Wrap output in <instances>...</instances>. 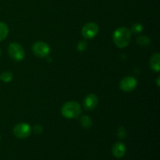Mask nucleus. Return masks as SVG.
I'll return each instance as SVG.
<instances>
[{
    "label": "nucleus",
    "mask_w": 160,
    "mask_h": 160,
    "mask_svg": "<svg viewBox=\"0 0 160 160\" xmlns=\"http://www.w3.org/2000/svg\"><path fill=\"white\" fill-rule=\"evenodd\" d=\"M0 56H1V49H0Z\"/></svg>",
    "instance_id": "18"
},
{
    "label": "nucleus",
    "mask_w": 160,
    "mask_h": 160,
    "mask_svg": "<svg viewBox=\"0 0 160 160\" xmlns=\"http://www.w3.org/2000/svg\"><path fill=\"white\" fill-rule=\"evenodd\" d=\"M138 44L142 46H147V45H149L150 40L148 38H147L146 36H140L138 37V38L137 39Z\"/></svg>",
    "instance_id": "14"
},
{
    "label": "nucleus",
    "mask_w": 160,
    "mask_h": 160,
    "mask_svg": "<svg viewBox=\"0 0 160 160\" xmlns=\"http://www.w3.org/2000/svg\"><path fill=\"white\" fill-rule=\"evenodd\" d=\"M126 146H125L124 144L122 143V142H117L112 146V153L114 157L117 158V159H120L123 156H124L125 153H126Z\"/></svg>",
    "instance_id": "9"
},
{
    "label": "nucleus",
    "mask_w": 160,
    "mask_h": 160,
    "mask_svg": "<svg viewBox=\"0 0 160 160\" xmlns=\"http://www.w3.org/2000/svg\"><path fill=\"white\" fill-rule=\"evenodd\" d=\"M81 124L84 128L88 129V128H90L92 127V120L88 116H83L81 118Z\"/></svg>",
    "instance_id": "12"
},
{
    "label": "nucleus",
    "mask_w": 160,
    "mask_h": 160,
    "mask_svg": "<svg viewBox=\"0 0 160 160\" xmlns=\"http://www.w3.org/2000/svg\"><path fill=\"white\" fill-rule=\"evenodd\" d=\"M32 51L36 56L43 58L49 54L50 47L45 42H37L33 45Z\"/></svg>",
    "instance_id": "6"
},
{
    "label": "nucleus",
    "mask_w": 160,
    "mask_h": 160,
    "mask_svg": "<svg viewBox=\"0 0 160 160\" xmlns=\"http://www.w3.org/2000/svg\"><path fill=\"white\" fill-rule=\"evenodd\" d=\"M8 52L9 56L15 61H21L25 56V52L23 47L16 42H12L9 45Z\"/></svg>",
    "instance_id": "3"
},
{
    "label": "nucleus",
    "mask_w": 160,
    "mask_h": 160,
    "mask_svg": "<svg viewBox=\"0 0 160 160\" xmlns=\"http://www.w3.org/2000/svg\"><path fill=\"white\" fill-rule=\"evenodd\" d=\"M0 140H1V137H0Z\"/></svg>",
    "instance_id": "19"
},
{
    "label": "nucleus",
    "mask_w": 160,
    "mask_h": 160,
    "mask_svg": "<svg viewBox=\"0 0 160 160\" xmlns=\"http://www.w3.org/2000/svg\"><path fill=\"white\" fill-rule=\"evenodd\" d=\"M9 34V28L3 22H0V42L3 41Z\"/></svg>",
    "instance_id": "11"
},
{
    "label": "nucleus",
    "mask_w": 160,
    "mask_h": 160,
    "mask_svg": "<svg viewBox=\"0 0 160 160\" xmlns=\"http://www.w3.org/2000/svg\"><path fill=\"white\" fill-rule=\"evenodd\" d=\"M143 31V26L141 23H135L133 25L132 28H131V31L134 33H140Z\"/></svg>",
    "instance_id": "16"
},
{
    "label": "nucleus",
    "mask_w": 160,
    "mask_h": 160,
    "mask_svg": "<svg viewBox=\"0 0 160 160\" xmlns=\"http://www.w3.org/2000/svg\"><path fill=\"white\" fill-rule=\"evenodd\" d=\"M138 81L133 77H126L121 80L120 83V88L123 92H131L137 87Z\"/></svg>",
    "instance_id": "7"
},
{
    "label": "nucleus",
    "mask_w": 160,
    "mask_h": 160,
    "mask_svg": "<svg viewBox=\"0 0 160 160\" xmlns=\"http://www.w3.org/2000/svg\"><path fill=\"white\" fill-rule=\"evenodd\" d=\"M31 126L26 123H20L14 127L12 132L15 137L18 138L23 139L27 138L29 137L31 134Z\"/></svg>",
    "instance_id": "4"
},
{
    "label": "nucleus",
    "mask_w": 160,
    "mask_h": 160,
    "mask_svg": "<svg viewBox=\"0 0 160 160\" xmlns=\"http://www.w3.org/2000/svg\"><path fill=\"white\" fill-rule=\"evenodd\" d=\"M117 136H118L119 138H120V139L125 138L127 136V131H126V130H125V128H123V127H120V128H119L118 130H117Z\"/></svg>",
    "instance_id": "15"
},
{
    "label": "nucleus",
    "mask_w": 160,
    "mask_h": 160,
    "mask_svg": "<svg viewBox=\"0 0 160 160\" xmlns=\"http://www.w3.org/2000/svg\"><path fill=\"white\" fill-rule=\"evenodd\" d=\"M98 31H99V28L98 24L93 22H90L84 25L81 30V33H82L83 37L85 38L92 39L98 34Z\"/></svg>",
    "instance_id": "5"
},
{
    "label": "nucleus",
    "mask_w": 160,
    "mask_h": 160,
    "mask_svg": "<svg viewBox=\"0 0 160 160\" xmlns=\"http://www.w3.org/2000/svg\"><path fill=\"white\" fill-rule=\"evenodd\" d=\"M34 131L35 134H41V133H42V131H43V128H42V127L40 126V125H36V126H34Z\"/></svg>",
    "instance_id": "17"
},
{
    "label": "nucleus",
    "mask_w": 160,
    "mask_h": 160,
    "mask_svg": "<svg viewBox=\"0 0 160 160\" xmlns=\"http://www.w3.org/2000/svg\"><path fill=\"white\" fill-rule=\"evenodd\" d=\"M131 39V31L125 27L119 28L113 34V42L118 48H123L128 46Z\"/></svg>",
    "instance_id": "1"
},
{
    "label": "nucleus",
    "mask_w": 160,
    "mask_h": 160,
    "mask_svg": "<svg viewBox=\"0 0 160 160\" xmlns=\"http://www.w3.org/2000/svg\"><path fill=\"white\" fill-rule=\"evenodd\" d=\"M98 99L94 94H89L85 97L84 100V107L86 110H92L97 106Z\"/></svg>",
    "instance_id": "8"
},
{
    "label": "nucleus",
    "mask_w": 160,
    "mask_h": 160,
    "mask_svg": "<svg viewBox=\"0 0 160 160\" xmlns=\"http://www.w3.org/2000/svg\"><path fill=\"white\" fill-rule=\"evenodd\" d=\"M61 112L67 119L78 118L81 113V106L77 102H68L62 106Z\"/></svg>",
    "instance_id": "2"
},
{
    "label": "nucleus",
    "mask_w": 160,
    "mask_h": 160,
    "mask_svg": "<svg viewBox=\"0 0 160 160\" xmlns=\"http://www.w3.org/2000/svg\"><path fill=\"white\" fill-rule=\"evenodd\" d=\"M0 79L3 81V82H10L12 79V74L11 72L9 71H5L1 73L0 75Z\"/></svg>",
    "instance_id": "13"
},
{
    "label": "nucleus",
    "mask_w": 160,
    "mask_h": 160,
    "mask_svg": "<svg viewBox=\"0 0 160 160\" xmlns=\"http://www.w3.org/2000/svg\"><path fill=\"white\" fill-rule=\"evenodd\" d=\"M150 68L156 72H159L160 70V56L158 52L154 53L150 58L149 60Z\"/></svg>",
    "instance_id": "10"
}]
</instances>
